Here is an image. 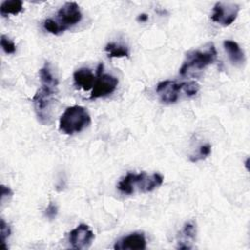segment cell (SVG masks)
<instances>
[{"label":"cell","instance_id":"cell-1","mask_svg":"<svg viewBox=\"0 0 250 250\" xmlns=\"http://www.w3.org/2000/svg\"><path fill=\"white\" fill-rule=\"evenodd\" d=\"M39 77L41 87L34 94L32 103L38 120L43 125H47L51 120L52 105L57 94L58 80L53 75L49 63H45V65L40 68Z\"/></svg>","mask_w":250,"mask_h":250},{"label":"cell","instance_id":"cell-2","mask_svg":"<svg viewBox=\"0 0 250 250\" xmlns=\"http://www.w3.org/2000/svg\"><path fill=\"white\" fill-rule=\"evenodd\" d=\"M163 183V176L159 173L147 174L146 172L141 173H127L119 183L117 188L120 192L131 195L136 192H150L158 188Z\"/></svg>","mask_w":250,"mask_h":250},{"label":"cell","instance_id":"cell-3","mask_svg":"<svg viewBox=\"0 0 250 250\" xmlns=\"http://www.w3.org/2000/svg\"><path fill=\"white\" fill-rule=\"evenodd\" d=\"M82 20V13L76 2H66L57 13L56 20L46 19L43 22L45 30L52 34H59Z\"/></svg>","mask_w":250,"mask_h":250},{"label":"cell","instance_id":"cell-4","mask_svg":"<svg viewBox=\"0 0 250 250\" xmlns=\"http://www.w3.org/2000/svg\"><path fill=\"white\" fill-rule=\"evenodd\" d=\"M199 91V85L195 81L177 82L164 80L157 84L156 94L164 104H174L182 97H193Z\"/></svg>","mask_w":250,"mask_h":250},{"label":"cell","instance_id":"cell-5","mask_svg":"<svg viewBox=\"0 0 250 250\" xmlns=\"http://www.w3.org/2000/svg\"><path fill=\"white\" fill-rule=\"evenodd\" d=\"M217 58V50L213 43H208L204 47L189 51L180 68L181 75H189L203 70L206 66L213 63Z\"/></svg>","mask_w":250,"mask_h":250},{"label":"cell","instance_id":"cell-6","mask_svg":"<svg viewBox=\"0 0 250 250\" xmlns=\"http://www.w3.org/2000/svg\"><path fill=\"white\" fill-rule=\"evenodd\" d=\"M90 123L91 117L87 109L81 105H72L61 115L59 129L65 135H73L84 130Z\"/></svg>","mask_w":250,"mask_h":250},{"label":"cell","instance_id":"cell-7","mask_svg":"<svg viewBox=\"0 0 250 250\" xmlns=\"http://www.w3.org/2000/svg\"><path fill=\"white\" fill-rule=\"evenodd\" d=\"M117 85L118 79L109 73H104V64L100 63L97 68V76L90 95V99L106 97L115 91Z\"/></svg>","mask_w":250,"mask_h":250},{"label":"cell","instance_id":"cell-8","mask_svg":"<svg viewBox=\"0 0 250 250\" xmlns=\"http://www.w3.org/2000/svg\"><path fill=\"white\" fill-rule=\"evenodd\" d=\"M240 7L236 3L217 2L212 11L211 20L223 26L230 25L237 18Z\"/></svg>","mask_w":250,"mask_h":250},{"label":"cell","instance_id":"cell-9","mask_svg":"<svg viewBox=\"0 0 250 250\" xmlns=\"http://www.w3.org/2000/svg\"><path fill=\"white\" fill-rule=\"evenodd\" d=\"M95 235L90 227L86 224H80L69 232V243L74 249H86L92 244Z\"/></svg>","mask_w":250,"mask_h":250},{"label":"cell","instance_id":"cell-10","mask_svg":"<svg viewBox=\"0 0 250 250\" xmlns=\"http://www.w3.org/2000/svg\"><path fill=\"white\" fill-rule=\"evenodd\" d=\"M113 248L115 250H145L146 239L144 232L136 231L118 239Z\"/></svg>","mask_w":250,"mask_h":250},{"label":"cell","instance_id":"cell-11","mask_svg":"<svg viewBox=\"0 0 250 250\" xmlns=\"http://www.w3.org/2000/svg\"><path fill=\"white\" fill-rule=\"evenodd\" d=\"M95 80L96 76L88 67H81L73 72L74 85L79 89H83L84 91L92 90Z\"/></svg>","mask_w":250,"mask_h":250},{"label":"cell","instance_id":"cell-12","mask_svg":"<svg viewBox=\"0 0 250 250\" xmlns=\"http://www.w3.org/2000/svg\"><path fill=\"white\" fill-rule=\"evenodd\" d=\"M196 236V227L193 222H187L181 232L180 238L178 239V248L179 249H190L191 243L194 241Z\"/></svg>","mask_w":250,"mask_h":250},{"label":"cell","instance_id":"cell-13","mask_svg":"<svg viewBox=\"0 0 250 250\" xmlns=\"http://www.w3.org/2000/svg\"><path fill=\"white\" fill-rule=\"evenodd\" d=\"M224 48L228 53L229 61L235 65H241L245 62L244 52L241 50L239 45L233 40H225Z\"/></svg>","mask_w":250,"mask_h":250},{"label":"cell","instance_id":"cell-14","mask_svg":"<svg viewBox=\"0 0 250 250\" xmlns=\"http://www.w3.org/2000/svg\"><path fill=\"white\" fill-rule=\"evenodd\" d=\"M22 2L21 0H7L0 6V14L3 17L8 15H18L22 11Z\"/></svg>","mask_w":250,"mask_h":250},{"label":"cell","instance_id":"cell-15","mask_svg":"<svg viewBox=\"0 0 250 250\" xmlns=\"http://www.w3.org/2000/svg\"><path fill=\"white\" fill-rule=\"evenodd\" d=\"M104 51L109 58H123L129 57V50L125 45L118 43H108L106 44Z\"/></svg>","mask_w":250,"mask_h":250},{"label":"cell","instance_id":"cell-16","mask_svg":"<svg viewBox=\"0 0 250 250\" xmlns=\"http://www.w3.org/2000/svg\"><path fill=\"white\" fill-rule=\"evenodd\" d=\"M11 234V228L10 226L4 221V219H1L0 221V237H1V244L4 249H8V246L6 245V240Z\"/></svg>","mask_w":250,"mask_h":250},{"label":"cell","instance_id":"cell-17","mask_svg":"<svg viewBox=\"0 0 250 250\" xmlns=\"http://www.w3.org/2000/svg\"><path fill=\"white\" fill-rule=\"evenodd\" d=\"M211 153V146L209 144H205V145H202L199 146L198 148V152L195 154V155H192L190 157V160L192 162H196L198 160H201V159H204L206 158L207 156H209Z\"/></svg>","mask_w":250,"mask_h":250},{"label":"cell","instance_id":"cell-18","mask_svg":"<svg viewBox=\"0 0 250 250\" xmlns=\"http://www.w3.org/2000/svg\"><path fill=\"white\" fill-rule=\"evenodd\" d=\"M0 44H1L3 51L6 54H14L16 52V44L12 40H10L7 36H5L4 34L1 35Z\"/></svg>","mask_w":250,"mask_h":250},{"label":"cell","instance_id":"cell-19","mask_svg":"<svg viewBox=\"0 0 250 250\" xmlns=\"http://www.w3.org/2000/svg\"><path fill=\"white\" fill-rule=\"evenodd\" d=\"M57 214H58V207L55 203L53 202H50L49 205L47 206L46 210H45V216L50 219V220H53L57 217Z\"/></svg>","mask_w":250,"mask_h":250},{"label":"cell","instance_id":"cell-20","mask_svg":"<svg viewBox=\"0 0 250 250\" xmlns=\"http://www.w3.org/2000/svg\"><path fill=\"white\" fill-rule=\"evenodd\" d=\"M13 194V191L10 188L4 186V185H1V202L4 201V198L5 197H9Z\"/></svg>","mask_w":250,"mask_h":250},{"label":"cell","instance_id":"cell-21","mask_svg":"<svg viewBox=\"0 0 250 250\" xmlns=\"http://www.w3.org/2000/svg\"><path fill=\"white\" fill-rule=\"evenodd\" d=\"M147 19H148V16H147L146 14H141V15H139L138 18H137V20H138L139 21H146Z\"/></svg>","mask_w":250,"mask_h":250}]
</instances>
